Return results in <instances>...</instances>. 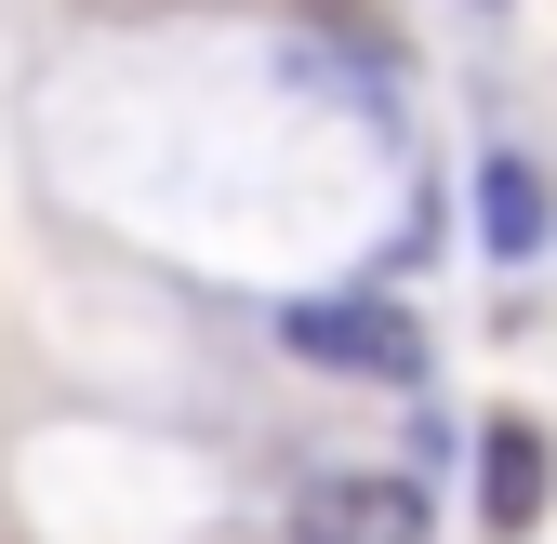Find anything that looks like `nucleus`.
<instances>
[{
	"label": "nucleus",
	"mask_w": 557,
	"mask_h": 544,
	"mask_svg": "<svg viewBox=\"0 0 557 544\" xmlns=\"http://www.w3.org/2000/svg\"><path fill=\"white\" fill-rule=\"evenodd\" d=\"M278 346L306 372H345V385H425V332H411L385 293H306L278 306Z\"/></svg>",
	"instance_id": "f257e3e1"
},
{
	"label": "nucleus",
	"mask_w": 557,
	"mask_h": 544,
	"mask_svg": "<svg viewBox=\"0 0 557 544\" xmlns=\"http://www.w3.org/2000/svg\"><path fill=\"white\" fill-rule=\"evenodd\" d=\"M544 226H557L544 173H531V160H478V239H492V265H531Z\"/></svg>",
	"instance_id": "20e7f679"
},
{
	"label": "nucleus",
	"mask_w": 557,
	"mask_h": 544,
	"mask_svg": "<svg viewBox=\"0 0 557 544\" xmlns=\"http://www.w3.org/2000/svg\"><path fill=\"white\" fill-rule=\"evenodd\" d=\"M544 492H557V452L531 412H492L478 425V518H492V544H531L544 531Z\"/></svg>",
	"instance_id": "7ed1b4c3"
},
{
	"label": "nucleus",
	"mask_w": 557,
	"mask_h": 544,
	"mask_svg": "<svg viewBox=\"0 0 557 544\" xmlns=\"http://www.w3.org/2000/svg\"><path fill=\"white\" fill-rule=\"evenodd\" d=\"M306 544H425V479L411 465H332V479L293 492Z\"/></svg>",
	"instance_id": "f03ea898"
}]
</instances>
